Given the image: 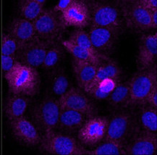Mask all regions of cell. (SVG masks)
<instances>
[{"instance_id":"obj_1","label":"cell","mask_w":157,"mask_h":155,"mask_svg":"<svg viewBox=\"0 0 157 155\" xmlns=\"http://www.w3.org/2000/svg\"><path fill=\"white\" fill-rule=\"evenodd\" d=\"M4 76L12 94L29 97L39 91L41 78L36 68L17 61Z\"/></svg>"},{"instance_id":"obj_2","label":"cell","mask_w":157,"mask_h":155,"mask_svg":"<svg viewBox=\"0 0 157 155\" xmlns=\"http://www.w3.org/2000/svg\"><path fill=\"white\" fill-rule=\"evenodd\" d=\"M88 7L90 25L121 31L124 25L122 3L91 2Z\"/></svg>"},{"instance_id":"obj_3","label":"cell","mask_w":157,"mask_h":155,"mask_svg":"<svg viewBox=\"0 0 157 155\" xmlns=\"http://www.w3.org/2000/svg\"><path fill=\"white\" fill-rule=\"evenodd\" d=\"M40 146L44 152L54 155H84L86 149L72 136L48 131L44 133Z\"/></svg>"},{"instance_id":"obj_4","label":"cell","mask_w":157,"mask_h":155,"mask_svg":"<svg viewBox=\"0 0 157 155\" xmlns=\"http://www.w3.org/2000/svg\"><path fill=\"white\" fill-rule=\"evenodd\" d=\"M137 120L128 111H120L108 119L107 128L104 141H113L126 144L129 139L136 134Z\"/></svg>"},{"instance_id":"obj_5","label":"cell","mask_w":157,"mask_h":155,"mask_svg":"<svg viewBox=\"0 0 157 155\" xmlns=\"http://www.w3.org/2000/svg\"><path fill=\"white\" fill-rule=\"evenodd\" d=\"M128 83L130 93L129 106L144 105L148 94L157 86L156 67L140 70L132 76Z\"/></svg>"},{"instance_id":"obj_6","label":"cell","mask_w":157,"mask_h":155,"mask_svg":"<svg viewBox=\"0 0 157 155\" xmlns=\"http://www.w3.org/2000/svg\"><path fill=\"white\" fill-rule=\"evenodd\" d=\"M36 35L40 39L55 43L60 39L65 27L59 14L53 10H44L43 13L33 21Z\"/></svg>"},{"instance_id":"obj_7","label":"cell","mask_w":157,"mask_h":155,"mask_svg":"<svg viewBox=\"0 0 157 155\" xmlns=\"http://www.w3.org/2000/svg\"><path fill=\"white\" fill-rule=\"evenodd\" d=\"M122 4L124 25L137 31L155 29L151 19L150 12L144 9L138 1L124 2Z\"/></svg>"},{"instance_id":"obj_8","label":"cell","mask_w":157,"mask_h":155,"mask_svg":"<svg viewBox=\"0 0 157 155\" xmlns=\"http://www.w3.org/2000/svg\"><path fill=\"white\" fill-rule=\"evenodd\" d=\"M59 110L58 100L51 97L44 99L34 108V120L44 133L54 131L57 128Z\"/></svg>"},{"instance_id":"obj_9","label":"cell","mask_w":157,"mask_h":155,"mask_svg":"<svg viewBox=\"0 0 157 155\" xmlns=\"http://www.w3.org/2000/svg\"><path fill=\"white\" fill-rule=\"evenodd\" d=\"M108 119L105 117L94 115L86 120L78 130L79 142L85 146H95L104 140L107 128Z\"/></svg>"},{"instance_id":"obj_10","label":"cell","mask_w":157,"mask_h":155,"mask_svg":"<svg viewBox=\"0 0 157 155\" xmlns=\"http://www.w3.org/2000/svg\"><path fill=\"white\" fill-rule=\"evenodd\" d=\"M60 108L70 109L90 117L96 115L97 110L88 96L78 88L71 87L58 99Z\"/></svg>"},{"instance_id":"obj_11","label":"cell","mask_w":157,"mask_h":155,"mask_svg":"<svg viewBox=\"0 0 157 155\" xmlns=\"http://www.w3.org/2000/svg\"><path fill=\"white\" fill-rule=\"evenodd\" d=\"M52 44V42L37 39L24 44L17 53L20 60L18 62L36 69L42 66L46 54Z\"/></svg>"},{"instance_id":"obj_12","label":"cell","mask_w":157,"mask_h":155,"mask_svg":"<svg viewBox=\"0 0 157 155\" xmlns=\"http://www.w3.org/2000/svg\"><path fill=\"white\" fill-rule=\"evenodd\" d=\"M64 27L83 29L90 24V14L88 4L84 1L72 0L65 10L59 13Z\"/></svg>"},{"instance_id":"obj_13","label":"cell","mask_w":157,"mask_h":155,"mask_svg":"<svg viewBox=\"0 0 157 155\" xmlns=\"http://www.w3.org/2000/svg\"><path fill=\"white\" fill-rule=\"evenodd\" d=\"M88 33L94 49L98 53L106 55L115 47L120 32L108 28L91 25Z\"/></svg>"},{"instance_id":"obj_14","label":"cell","mask_w":157,"mask_h":155,"mask_svg":"<svg viewBox=\"0 0 157 155\" xmlns=\"http://www.w3.org/2000/svg\"><path fill=\"white\" fill-rule=\"evenodd\" d=\"M157 152V137L155 133H136L125 144V154L128 155H154Z\"/></svg>"},{"instance_id":"obj_15","label":"cell","mask_w":157,"mask_h":155,"mask_svg":"<svg viewBox=\"0 0 157 155\" xmlns=\"http://www.w3.org/2000/svg\"><path fill=\"white\" fill-rule=\"evenodd\" d=\"M12 133L16 139L29 146H35L40 144L41 136L36 126L26 118L21 117L17 119L10 120Z\"/></svg>"},{"instance_id":"obj_16","label":"cell","mask_w":157,"mask_h":155,"mask_svg":"<svg viewBox=\"0 0 157 155\" xmlns=\"http://www.w3.org/2000/svg\"><path fill=\"white\" fill-rule=\"evenodd\" d=\"M157 57V33L144 34L140 37L137 62L140 70L154 67Z\"/></svg>"},{"instance_id":"obj_17","label":"cell","mask_w":157,"mask_h":155,"mask_svg":"<svg viewBox=\"0 0 157 155\" xmlns=\"http://www.w3.org/2000/svg\"><path fill=\"white\" fill-rule=\"evenodd\" d=\"M9 34L23 46L39 39L36 35L33 22L22 17L15 18L10 27Z\"/></svg>"},{"instance_id":"obj_18","label":"cell","mask_w":157,"mask_h":155,"mask_svg":"<svg viewBox=\"0 0 157 155\" xmlns=\"http://www.w3.org/2000/svg\"><path fill=\"white\" fill-rule=\"evenodd\" d=\"M86 116L80 112L70 109L60 108L57 127L66 133L78 131L86 121Z\"/></svg>"},{"instance_id":"obj_19","label":"cell","mask_w":157,"mask_h":155,"mask_svg":"<svg viewBox=\"0 0 157 155\" xmlns=\"http://www.w3.org/2000/svg\"><path fill=\"white\" fill-rule=\"evenodd\" d=\"M72 68L80 88L85 90L91 84L95 78L98 66L88 62L74 59Z\"/></svg>"},{"instance_id":"obj_20","label":"cell","mask_w":157,"mask_h":155,"mask_svg":"<svg viewBox=\"0 0 157 155\" xmlns=\"http://www.w3.org/2000/svg\"><path fill=\"white\" fill-rule=\"evenodd\" d=\"M61 44L71 55L74 59H77L82 61L88 62L94 64L96 66H99L104 62L109 60V58L106 55L101 54H94L83 48H81L76 44L72 43L68 40L62 41Z\"/></svg>"},{"instance_id":"obj_21","label":"cell","mask_w":157,"mask_h":155,"mask_svg":"<svg viewBox=\"0 0 157 155\" xmlns=\"http://www.w3.org/2000/svg\"><path fill=\"white\" fill-rule=\"evenodd\" d=\"M28 106L29 99L27 97L13 94L6 100L4 106V112L10 121L24 116Z\"/></svg>"},{"instance_id":"obj_22","label":"cell","mask_w":157,"mask_h":155,"mask_svg":"<svg viewBox=\"0 0 157 155\" xmlns=\"http://www.w3.org/2000/svg\"><path fill=\"white\" fill-rule=\"evenodd\" d=\"M121 73L122 70L120 65L113 60H109L98 66L93 82L86 89L95 86L98 82L101 81L104 79H106V78H112V79L118 80ZM86 89L84 91H86Z\"/></svg>"},{"instance_id":"obj_23","label":"cell","mask_w":157,"mask_h":155,"mask_svg":"<svg viewBox=\"0 0 157 155\" xmlns=\"http://www.w3.org/2000/svg\"><path fill=\"white\" fill-rule=\"evenodd\" d=\"M45 0H23L20 2L19 13L23 19L33 22L43 13Z\"/></svg>"},{"instance_id":"obj_24","label":"cell","mask_w":157,"mask_h":155,"mask_svg":"<svg viewBox=\"0 0 157 155\" xmlns=\"http://www.w3.org/2000/svg\"><path fill=\"white\" fill-rule=\"evenodd\" d=\"M130 86L128 82H122L117 84L116 87L107 98L109 103L113 107L129 106L130 102Z\"/></svg>"},{"instance_id":"obj_25","label":"cell","mask_w":157,"mask_h":155,"mask_svg":"<svg viewBox=\"0 0 157 155\" xmlns=\"http://www.w3.org/2000/svg\"><path fill=\"white\" fill-rule=\"evenodd\" d=\"M117 80L112 78H106L84 91L96 100L106 99L116 87Z\"/></svg>"},{"instance_id":"obj_26","label":"cell","mask_w":157,"mask_h":155,"mask_svg":"<svg viewBox=\"0 0 157 155\" xmlns=\"http://www.w3.org/2000/svg\"><path fill=\"white\" fill-rule=\"evenodd\" d=\"M50 87L52 93L59 97L70 88L69 78L62 68H57L52 73Z\"/></svg>"},{"instance_id":"obj_27","label":"cell","mask_w":157,"mask_h":155,"mask_svg":"<svg viewBox=\"0 0 157 155\" xmlns=\"http://www.w3.org/2000/svg\"><path fill=\"white\" fill-rule=\"evenodd\" d=\"M139 123L143 130L155 133L157 130V110L151 106L144 107L139 111Z\"/></svg>"},{"instance_id":"obj_28","label":"cell","mask_w":157,"mask_h":155,"mask_svg":"<svg viewBox=\"0 0 157 155\" xmlns=\"http://www.w3.org/2000/svg\"><path fill=\"white\" fill-rule=\"evenodd\" d=\"M86 154L89 155H124L125 144L113 141H104L95 149L86 151Z\"/></svg>"},{"instance_id":"obj_29","label":"cell","mask_w":157,"mask_h":155,"mask_svg":"<svg viewBox=\"0 0 157 155\" xmlns=\"http://www.w3.org/2000/svg\"><path fill=\"white\" fill-rule=\"evenodd\" d=\"M64 56V50L62 45L53 43L50 46L46 54L42 66L46 69H54L59 65Z\"/></svg>"},{"instance_id":"obj_30","label":"cell","mask_w":157,"mask_h":155,"mask_svg":"<svg viewBox=\"0 0 157 155\" xmlns=\"http://www.w3.org/2000/svg\"><path fill=\"white\" fill-rule=\"evenodd\" d=\"M68 41L76 44L78 47L83 48L88 51L94 54H100L94 49L90 39L88 36V32L84 31L83 29H76L70 34Z\"/></svg>"},{"instance_id":"obj_31","label":"cell","mask_w":157,"mask_h":155,"mask_svg":"<svg viewBox=\"0 0 157 155\" xmlns=\"http://www.w3.org/2000/svg\"><path fill=\"white\" fill-rule=\"evenodd\" d=\"M21 47V44L9 33L4 34L2 36L1 52L2 55L15 56Z\"/></svg>"},{"instance_id":"obj_32","label":"cell","mask_w":157,"mask_h":155,"mask_svg":"<svg viewBox=\"0 0 157 155\" xmlns=\"http://www.w3.org/2000/svg\"><path fill=\"white\" fill-rule=\"evenodd\" d=\"M17 61V60H16L15 56L2 55V54L1 65L4 74L9 72L13 68L14 65H15V62Z\"/></svg>"},{"instance_id":"obj_33","label":"cell","mask_w":157,"mask_h":155,"mask_svg":"<svg viewBox=\"0 0 157 155\" xmlns=\"http://www.w3.org/2000/svg\"><path fill=\"white\" fill-rule=\"evenodd\" d=\"M138 3L148 12L157 10L156 0H138Z\"/></svg>"},{"instance_id":"obj_34","label":"cell","mask_w":157,"mask_h":155,"mask_svg":"<svg viewBox=\"0 0 157 155\" xmlns=\"http://www.w3.org/2000/svg\"><path fill=\"white\" fill-rule=\"evenodd\" d=\"M145 104L157 108V86H155L148 94Z\"/></svg>"},{"instance_id":"obj_35","label":"cell","mask_w":157,"mask_h":155,"mask_svg":"<svg viewBox=\"0 0 157 155\" xmlns=\"http://www.w3.org/2000/svg\"><path fill=\"white\" fill-rule=\"evenodd\" d=\"M72 0H61V1H59L57 5L54 6V7L52 10L55 13H57L59 14L61 13L69 7L70 4L72 3Z\"/></svg>"},{"instance_id":"obj_36","label":"cell","mask_w":157,"mask_h":155,"mask_svg":"<svg viewBox=\"0 0 157 155\" xmlns=\"http://www.w3.org/2000/svg\"><path fill=\"white\" fill-rule=\"evenodd\" d=\"M151 15V19L153 25H154V27H157V10H154L152 12H150Z\"/></svg>"},{"instance_id":"obj_37","label":"cell","mask_w":157,"mask_h":155,"mask_svg":"<svg viewBox=\"0 0 157 155\" xmlns=\"http://www.w3.org/2000/svg\"><path fill=\"white\" fill-rule=\"evenodd\" d=\"M0 128H1V111H0Z\"/></svg>"},{"instance_id":"obj_38","label":"cell","mask_w":157,"mask_h":155,"mask_svg":"<svg viewBox=\"0 0 157 155\" xmlns=\"http://www.w3.org/2000/svg\"><path fill=\"white\" fill-rule=\"evenodd\" d=\"M0 148H1V138H0Z\"/></svg>"},{"instance_id":"obj_39","label":"cell","mask_w":157,"mask_h":155,"mask_svg":"<svg viewBox=\"0 0 157 155\" xmlns=\"http://www.w3.org/2000/svg\"><path fill=\"white\" fill-rule=\"evenodd\" d=\"M0 95H1V86H0Z\"/></svg>"},{"instance_id":"obj_40","label":"cell","mask_w":157,"mask_h":155,"mask_svg":"<svg viewBox=\"0 0 157 155\" xmlns=\"http://www.w3.org/2000/svg\"><path fill=\"white\" fill-rule=\"evenodd\" d=\"M0 13H1V6H0Z\"/></svg>"}]
</instances>
